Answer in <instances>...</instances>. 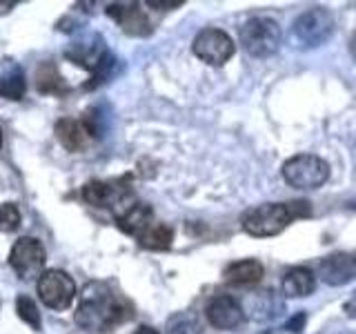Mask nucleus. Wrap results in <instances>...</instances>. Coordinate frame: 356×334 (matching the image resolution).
Segmentation results:
<instances>
[{
	"mask_svg": "<svg viewBox=\"0 0 356 334\" xmlns=\"http://www.w3.org/2000/svg\"><path fill=\"white\" fill-rule=\"evenodd\" d=\"M131 317L134 305L103 281H92L83 287L74 315L78 326L87 332H109Z\"/></svg>",
	"mask_w": 356,
	"mask_h": 334,
	"instance_id": "f257e3e1",
	"label": "nucleus"
},
{
	"mask_svg": "<svg viewBox=\"0 0 356 334\" xmlns=\"http://www.w3.org/2000/svg\"><path fill=\"white\" fill-rule=\"evenodd\" d=\"M312 207L307 200H292V203H263L243 214L241 225L254 239H270L281 234L289 223L296 218H307Z\"/></svg>",
	"mask_w": 356,
	"mask_h": 334,
	"instance_id": "f03ea898",
	"label": "nucleus"
},
{
	"mask_svg": "<svg viewBox=\"0 0 356 334\" xmlns=\"http://www.w3.org/2000/svg\"><path fill=\"white\" fill-rule=\"evenodd\" d=\"M238 38H241V47L252 58H270L281 47V27L272 18L256 16L241 27Z\"/></svg>",
	"mask_w": 356,
	"mask_h": 334,
	"instance_id": "7ed1b4c3",
	"label": "nucleus"
},
{
	"mask_svg": "<svg viewBox=\"0 0 356 334\" xmlns=\"http://www.w3.org/2000/svg\"><path fill=\"white\" fill-rule=\"evenodd\" d=\"M283 181L296 189H318L330 178V165L316 154H296L283 165Z\"/></svg>",
	"mask_w": 356,
	"mask_h": 334,
	"instance_id": "20e7f679",
	"label": "nucleus"
},
{
	"mask_svg": "<svg viewBox=\"0 0 356 334\" xmlns=\"http://www.w3.org/2000/svg\"><path fill=\"white\" fill-rule=\"evenodd\" d=\"M334 33V18L327 9L312 7L303 11L292 25V36L300 47H321Z\"/></svg>",
	"mask_w": 356,
	"mask_h": 334,
	"instance_id": "39448f33",
	"label": "nucleus"
},
{
	"mask_svg": "<svg viewBox=\"0 0 356 334\" xmlns=\"http://www.w3.org/2000/svg\"><path fill=\"white\" fill-rule=\"evenodd\" d=\"M44 263H47V252H44L42 243L33 237H20L9 252V265L16 272L20 281H33L40 278Z\"/></svg>",
	"mask_w": 356,
	"mask_h": 334,
	"instance_id": "423d86ee",
	"label": "nucleus"
},
{
	"mask_svg": "<svg viewBox=\"0 0 356 334\" xmlns=\"http://www.w3.org/2000/svg\"><path fill=\"white\" fill-rule=\"evenodd\" d=\"M38 296L49 310L65 312L76 299V283L65 270H47L38 278Z\"/></svg>",
	"mask_w": 356,
	"mask_h": 334,
	"instance_id": "0eeeda50",
	"label": "nucleus"
},
{
	"mask_svg": "<svg viewBox=\"0 0 356 334\" xmlns=\"http://www.w3.org/2000/svg\"><path fill=\"white\" fill-rule=\"evenodd\" d=\"M192 51L196 58H200L203 63H207L211 67H220L234 56L236 45H234L229 33H225L222 29L207 27L196 33V38L192 42Z\"/></svg>",
	"mask_w": 356,
	"mask_h": 334,
	"instance_id": "6e6552de",
	"label": "nucleus"
},
{
	"mask_svg": "<svg viewBox=\"0 0 356 334\" xmlns=\"http://www.w3.org/2000/svg\"><path fill=\"white\" fill-rule=\"evenodd\" d=\"M105 11L111 20H116V25L125 31L127 36L145 38L152 33V22L138 3H111L107 5Z\"/></svg>",
	"mask_w": 356,
	"mask_h": 334,
	"instance_id": "1a4fd4ad",
	"label": "nucleus"
},
{
	"mask_svg": "<svg viewBox=\"0 0 356 334\" xmlns=\"http://www.w3.org/2000/svg\"><path fill=\"white\" fill-rule=\"evenodd\" d=\"M318 276L332 287L352 283L356 278V256L350 252H334L325 256L318 265Z\"/></svg>",
	"mask_w": 356,
	"mask_h": 334,
	"instance_id": "9d476101",
	"label": "nucleus"
},
{
	"mask_svg": "<svg viewBox=\"0 0 356 334\" xmlns=\"http://www.w3.org/2000/svg\"><path fill=\"white\" fill-rule=\"evenodd\" d=\"M205 317L214 328L218 330H234L241 326L245 319V312L241 303L229 294H218L207 303L205 308Z\"/></svg>",
	"mask_w": 356,
	"mask_h": 334,
	"instance_id": "9b49d317",
	"label": "nucleus"
},
{
	"mask_svg": "<svg viewBox=\"0 0 356 334\" xmlns=\"http://www.w3.org/2000/svg\"><path fill=\"white\" fill-rule=\"evenodd\" d=\"M131 196L129 187H116V183L107 181H89L83 185V200L94 207H109L114 212L122 200Z\"/></svg>",
	"mask_w": 356,
	"mask_h": 334,
	"instance_id": "f8f14e48",
	"label": "nucleus"
},
{
	"mask_svg": "<svg viewBox=\"0 0 356 334\" xmlns=\"http://www.w3.org/2000/svg\"><path fill=\"white\" fill-rule=\"evenodd\" d=\"M54 132H56V138H58V143L67 152H83L89 145V138H92V134H89L85 122L70 118V116L56 120Z\"/></svg>",
	"mask_w": 356,
	"mask_h": 334,
	"instance_id": "ddd939ff",
	"label": "nucleus"
},
{
	"mask_svg": "<svg viewBox=\"0 0 356 334\" xmlns=\"http://www.w3.org/2000/svg\"><path fill=\"white\" fill-rule=\"evenodd\" d=\"M116 223L125 234H131V237L138 239L140 234L152 225V207L147 203H140V200H134L131 205L118 212Z\"/></svg>",
	"mask_w": 356,
	"mask_h": 334,
	"instance_id": "4468645a",
	"label": "nucleus"
},
{
	"mask_svg": "<svg viewBox=\"0 0 356 334\" xmlns=\"http://www.w3.org/2000/svg\"><path fill=\"white\" fill-rule=\"evenodd\" d=\"M316 287V276L307 267H289L283 276V292L289 299H303L309 296Z\"/></svg>",
	"mask_w": 356,
	"mask_h": 334,
	"instance_id": "2eb2a0df",
	"label": "nucleus"
},
{
	"mask_svg": "<svg viewBox=\"0 0 356 334\" xmlns=\"http://www.w3.org/2000/svg\"><path fill=\"white\" fill-rule=\"evenodd\" d=\"M222 276L232 285H254L263 278V265L256 259L234 261L222 270Z\"/></svg>",
	"mask_w": 356,
	"mask_h": 334,
	"instance_id": "dca6fc26",
	"label": "nucleus"
},
{
	"mask_svg": "<svg viewBox=\"0 0 356 334\" xmlns=\"http://www.w3.org/2000/svg\"><path fill=\"white\" fill-rule=\"evenodd\" d=\"M33 81H36V89L40 94H54V96H63L70 92L65 78L60 76L58 67L54 63H40L36 67V74H33Z\"/></svg>",
	"mask_w": 356,
	"mask_h": 334,
	"instance_id": "f3484780",
	"label": "nucleus"
},
{
	"mask_svg": "<svg viewBox=\"0 0 356 334\" xmlns=\"http://www.w3.org/2000/svg\"><path fill=\"white\" fill-rule=\"evenodd\" d=\"M138 243L145 250L165 252V250H170L174 243V230L170 225H165V223H152V225L138 237Z\"/></svg>",
	"mask_w": 356,
	"mask_h": 334,
	"instance_id": "a211bd4d",
	"label": "nucleus"
},
{
	"mask_svg": "<svg viewBox=\"0 0 356 334\" xmlns=\"http://www.w3.org/2000/svg\"><path fill=\"white\" fill-rule=\"evenodd\" d=\"M250 312L254 319L259 321H265V319H272V317H278L283 312V303L281 301H276L274 292H261L256 294L254 299H250Z\"/></svg>",
	"mask_w": 356,
	"mask_h": 334,
	"instance_id": "6ab92c4d",
	"label": "nucleus"
},
{
	"mask_svg": "<svg viewBox=\"0 0 356 334\" xmlns=\"http://www.w3.org/2000/svg\"><path fill=\"white\" fill-rule=\"evenodd\" d=\"M0 96L9 100H20L25 96V76L20 67H11L7 74L0 76Z\"/></svg>",
	"mask_w": 356,
	"mask_h": 334,
	"instance_id": "aec40b11",
	"label": "nucleus"
},
{
	"mask_svg": "<svg viewBox=\"0 0 356 334\" xmlns=\"http://www.w3.org/2000/svg\"><path fill=\"white\" fill-rule=\"evenodd\" d=\"M16 315H18L20 321H25L31 330L40 332V328H42V317H40L38 303L29 294H18V299H16Z\"/></svg>",
	"mask_w": 356,
	"mask_h": 334,
	"instance_id": "412c9836",
	"label": "nucleus"
},
{
	"mask_svg": "<svg viewBox=\"0 0 356 334\" xmlns=\"http://www.w3.org/2000/svg\"><path fill=\"white\" fill-rule=\"evenodd\" d=\"M22 223V214L20 207L16 203H0V232L9 234L16 232Z\"/></svg>",
	"mask_w": 356,
	"mask_h": 334,
	"instance_id": "4be33fe9",
	"label": "nucleus"
},
{
	"mask_svg": "<svg viewBox=\"0 0 356 334\" xmlns=\"http://www.w3.org/2000/svg\"><path fill=\"white\" fill-rule=\"evenodd\" d=\"M167 334H203V326H200L196 315H185L172 323Z\"/></svg>",
	"mask_w": 356,
	"mask_h": 334,
	"instance_id": "5701e85b",
	"label": "nucleus"
},
{
	"mask_svg": "<svg viewBox=\"0 0 356 334\" xmlns=\"http://www.w3.org/2000/svg\"><path fill=\"white\" fill-rule=\"evenodd\" d=\"M305 323H307V315H305V312H296L294 317H289V319H287V323H285V330H287V332H294V334H298V332H303Z\"/></svg>",
	"mask_w": 356,
	"mask_h": 334,
	"instance_id": "b1692460",
	"label": "nucleus"
},
{
	"mask_svg": "<svg viewBox=\"0 0 356 334\" xmlns=\"http://www.w3.org/2000/svg\"><path fill=\"white\" fill-rule=\"evenodd\" d=\"M147 7H154V9H176V7H183V0H172V3H161V0H147Z\"/></svg>",
	"mask_w": 356,
	"mask_h": 334,
	"instance_id": "393cba45",
	"label": "nucleus"
},
{
	"mask_svg": "<svg viewBox=\"0 0 356 334\" xmlns=\"http://www.w3.org/2000/svg\"><path fill=\"white\" fill-rule=\"evenodd\" d=\"M131 334H159L154 328H149V326H140V328H136Z\"/></svg>",
	"mask_w": 356,
	"mask_h": 334,
	"instance_id": "a878e982",
	"label": "nucleus"
},
{
	"mask_svg": "<svg viewBox=\"0 0 356 334\" xmlns=\"http://www.w3.org/2000/svg\"><path fill=\"white\" fill-rule=\"evenodd\" d=\"M14 7H16V3H0V14H7V11Z\"/></svg>",
	"mask_w": 356,
	"mask_h": 334,
	"instance_id": "bb28decb",
	"label": "nucleus"
},
{
	"mask_svg": "<svg viewBox=\"0 0 356 334\" xmlns=\"http://www.w3.org/2000/svg\"><path fill=\"white\" fill-rule=\"evenodd\" d=\"M350 51H352V56L356 58V31H354V36H352V40H350Z\"/></svg>",
	"mask_w": 356,
	"mask_h": 334,
	"instance_id": "cd10ccee",
	"label": "nucleus"
},
{
	"mask_svg": "<svg viewBox=\"0 0 356 334\" xmlns=\"http://www.w3.org/2000/svg\"><path fill=\"white\" fill-rule=\"evenodd\" d=\"M0 148H3V129H0Z\"/></svg>",
	"mask_w": 356,
	"mask_h": 334,
	"instance_id": "c85d7f7f",
	"label": "nucleus"
},
{
	"mask_svg": "<svg viewBox=\"0 0 356 334\" xmlns=\"http://www.w3.org/2000/svg\"><path fill=\"white\" fill-rule=\"evenodd\" d=\"M263 334H272V332H270V330H267V332H263Z\"/></svg>",
	"mask_w": 356,
	"mask_h": 334,
	"instance_id": "c756f323",
	"label": "nucleus"
},
{
	"mask_svg": "<svg viewBox=\"0 0 356 334\" xmlns=\"http://www.w3.org/2000/svg\"><path fill=\"white\" fill-rule=\"evenodd\" d=\"M354 301H356V294H354Z\"/></svg>",
	"mask_w": 356,
	"mask_h": 334,
	"instance_id": "7c9ffc66",
	"label": "nucleus"
}]
</instances>
